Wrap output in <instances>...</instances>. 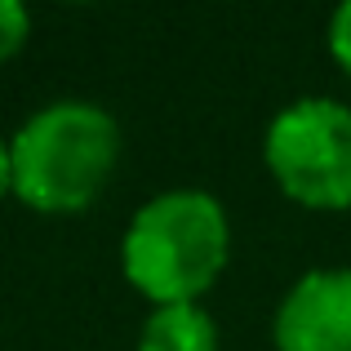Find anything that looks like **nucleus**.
<instances>
[{"mask_svg": "<svg viewBox=\"0 0 351 351\" xmlns=\"http://www.w3.org/2000/svg\"><path fill=\"white\" fill-rule=\"evenodd\" d=\"M232 258V223L218 196L196 187L160 191L134 209L120 236V271L156 307L200 302Z\"/></svg>", "mask_w": 351, "mask_h": 351, "instance_id": "nucleus-1", "label": "nucleus"}, {"mask_svg": "<svg viewBox=\"0 0 351 351\" xmlns=\"http://www.w3.org/2000/svg\"><path fill=\"white\" fill-rule=\"evenodd\" d=\"M14 196L36 214H85L120 165V125L89 98H58L18 125Z\"/></svg>", "mask_w": 351, "mask_h": 351, "instance_id": "nucleus-2", "label": "nucleus"}, {"mask_svg": "<svg viewBox=\"0 0 351 351\" xmlns=\"http://www.w3.org/2000/svg\"><path fill=\"white\" fill-rule=\"evenodd\" d=\"M263 160L276 187L302 209H351V107L338 98H298L267 125Z\"/></svg>", "mask_w": 351, "mask_h": 351, "instance_id": "nucleus-3", "label": "nucleus"}, {"mask_svg": "<svg viewBox=\"0 0 351 351\" xmlns=\"http://www.w3.org/2000/svg\"><path fill=\"white\" fill-rule=\"evenodd\" d=\"M276 351H351V267H316L271 316Z\"/></svg>", "mask_w": 351, "mask_h": 351, "instance_id": "nucleus-4", "label": "nucleus"}, {"mask_svg": "<svg viewBox=\"0 0 351 351\" xmlns=\"http://www.w3.org/2000/svg\"><path fill=\"white\" fill-rule=\"evenodd\" d=\"M138 351H218V325L200 302L152 307L138 334Z\"/></svg>", "mask_w": 351, "mask_h": 351, "instance_id": "nucleus-5", "label": "nucleus"}, {"mask_svg": "<svg viewBox=\"0 0 351 351\" xmlns=\"http://www.w3.org/2000/svg\"><path fill=\"white\" fill-rule=\"evenodd\" d=\"M32 36V14L18 0H0V62H9Z\"/></svg>", "mask_w": 351, "mask_h": 351, "instance_id": "nucleus-6", "label": "nucleus"}, {"mask_svg": "<svg viewBox=\"0 0 351 351\" xmlns=\"http://www.w3.org/2000/svg\"><path fill=\"white\" fill-rule=\"evenodd\" d=\"M329 53L343 67V76L351 80V0H343L334 9V18H329Z\"/></svg>", "mask_w": 351, "mask_h": 351, "instance_id": "nucleus-7", "label": "nucleus"}, {"mask_svg": "<svg viewBox=\"0 0 351 351\" xmlns=\"http://www.w3.org/2000/svg\"><path fill=\"white\" fill-rule=\"evenodd\" d=\"M14 191V152H9V138H0V196Z\"/></svg>", "mask_w": 351, "mask_h": 351, "instance_id": "nucleus-8", "label": "nucleus"}]
</instances>
